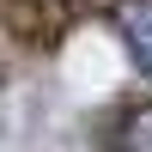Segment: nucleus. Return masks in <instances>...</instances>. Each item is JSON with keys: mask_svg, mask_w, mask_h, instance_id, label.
<instances>
[{"mask_svg": "<svg viewBox=\"0 0 152 152\" xmlns=\"http://www.w3.org/2000/svg\"><path fill=\"white\" fill-rule=\"evenodd\" d=\"M110 24L122 31L134 67L152 73V0H116V6H110Z\"/></svg>", "mask_w": 152, "mask_h": 152, "instance_id": "1", "label": "nucleus"}, {"mask_svg": "<svg viewBox=\"0 0 152 152\" xmlns=\"http://www.w3.org/2000/svg\"><path fill=\"white\" fill-rule=\"evenodd\" d=\"M104 152H152V97H134L110 116Z\"/></svg>", "mask_w": 152, "mask_h": 152, "instance_id": "2", "label": "nucleus"}]
</instances>
